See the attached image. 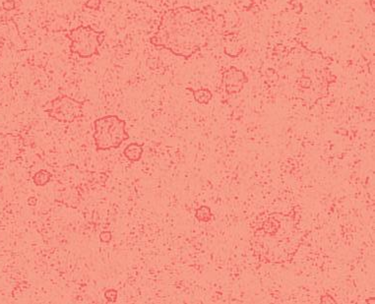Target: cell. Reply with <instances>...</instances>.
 Segmentation results:
<instances>
[{
    "label": "cell",
    "instance_id": "52a82bcc",
    "mask_svg": "<svg viewBox=\"0 0 375 304\" xmlns=\"http://www.w3.org/2000/svg\"><path fill=\"white\" fill-rule=\"evenodd\" d=\"M193 92L194 99L200 103V104H207L213 97L212 92L205 88L198 89V90H191Z\"/></svg>",
    "mask_w": 375,
    "mask_h": 304
},
{
    "label": "cell",
    "instance_id": "30bf717a",
    "mask_svg": "<svg viewBox=\"0 0 375 304\" xmlns=\"http://www.w3.org/2000/svg\"><path fill=\"white\" fill-rule=\"evenodd\" d=\"M117 297H118V292L114 288H109V289L105 290V292H104V298L108 302H115L117 300Z\"/></svg>",
    "mask_w": 375,
    "mask_h": 304
},
{
    "label": "cell",
    "instance_id": "7a4b0ae2",
    "mask_svg": "<svg viewBox=\"0 0 375 304\" xmlns=\"http://www.w3.org/2000/svg\"><path fill=\"white\" fill-rule=\"evenodd\" d=\"M126 125V121L117 115H105L95 119L93 122L95 151L118 149L123 142L129 139Z\"/></svg>",
    "mask_w": 375,
    "mask_h": 304
},
{
    "label": "cell",
    "instance_id": "4fadbf2b",
    "mask_svg": "<svg viewBox=\"0 0 375 304\" xmlns=\"http://www.w3.org/2000/svg\"><path fill=\"white\" fill-rule=\"evenodd\" d=\"M111 238H112V235H111V232H110V231H102V232H100V234H99V239H100V241H102V242H104V243H108V242H110Z\"/></svg>",
    "mask_w": 375,
    "mask_h": 304
},
{
    "label": "cell",
    "instance_id": "277c9868",
    "mask_svg": "<svg viewBox=\"0 0 375 304\" xmlns=\"http://www.w3.org/2000/svg\"><path fill=\"white\" fill-rule=\"evenodd\" d=\"M86 100L80 101L69 95L60 94L53 98L46 109L47 115L59 122L71 123L84 116V105Z\"/></svg>",
    "mask_w": 375,
    "mask_h": 304
},
{
    "label": "cell",
    "instance_id": "8992f818",
    "mask_svg": "<svg viewBox=\"0 0 375 304\" xmlns=\"http://www.w3.org/2000/svg\"><path fill=\"white\" fill-rule=\"evenodd\" d=\"M143 152V144L139 143H130L123 150V155L131 162L139 161L142 158Z\"/></svg>",
    "mask_w": 375,
    "mask_h": 304
},
{
    "label": "cell",
    "instance_id": "5b68a950",
    "mask_svg": "<svg viewBox=\"0 0 375 304\" xmlns=\"http://www.w3.org/2000/svg\"><path fill=\"white\" fill-rule=\"evenodd\" d=\"M222 82L228 93H236L242 90L244 84L247 82V77L243 71L235 67H230L223 72Z\"/></svg>",
    "mask_w": 375,
    "mask_h": 304
},
{
    "label": "cell",
    "instance_id": "8fae6325",
    "mask_svg": "<svg viewBox=\"0 0 375 304\" xmlns=\"http://www.w3.org/2000/svg\"><path fill=\"white\" fill-rule=\"evenodd\" d=\"M101 4V0H87L84 6L91 10H98Z\"/></svg>",
    "mask_w": 375,
    "mask_h": 304
},
{
    "label": "cell",
    "instance_id": "3957f363",
    "mask_svg": "<svg viewBox=\"0 0 375 304\" xmlns=\"http://www.w3.org/2000/svg\"><path fill=\"white\" fill-rule=\"evenodd\" d=\"M104 35V31H97L90 26H79L66 33L71 41V53L77 54L81 58L99 55V47L103 42Z\"/></svg>",
    "mask_w": 375,
    "mask_h": 304
},
{
    "label": "cell",
    "instance_id": "7c38bea8",
    "mask_svg": "<svg viewBox=\"0 0 375 304\" xmlns=\"http://www.w3.org/2000/svg\"><path fill=\"white\" fill-rule=\"evenodd\" d=\"M2 7L5 11H12L15 9L16 7V3L14 0H5L3 3H2Z\"/></svg>",
    "mask_w": 375,
    "mask_h": 304
},
{
    "label": "cell",
    "instance_id": "6da1fadb",
    "mask_svg": "<svg viewBox=\"0 0 375 304\" xmlns=\"http://www.w3.org/2000/svg\"><path fill=\"white\" fill-rule=\"evenodd\" d=\"M219 25L220 16L211 7L192 9L180 6L161 15L157 30L150 42L169 50L175 56L188 59L207 46Z\"/></svg>",
    "mask_w": 375,
    "mask_h": 304
},
{
    "label": "cell",
    "instance_id": "5bb4252c",
    "mask_svg": "<svg viewBox=\"0 0 375 304\" xmlns=\"http://www.w3.org/2000/svg\"><path fill=\"white\" fill-rule=\"evenodd\" d=\"M136 1H137V2H140V3H143V4H146V5H148V6L153 7V5H154L155 3H156L157 0H136Z\"/></svg>",
    "mask_w": 375,
    "mask_h": 304
},
{
    "label": "cell",
    "instance_id": "9c48e42d",
    "mask_svg": "<svg viewBox=\"0 0 375 304\" xmlns=\"http://www.w3.org/2000/svg\"><path fill=\"white\" fill-rule=\"evenodd\" d=\"M196 217L201 221H208L211 218L210 209L208 207H201L196 211Z\"/></svg>",
    "mask_w": 375,
    "mask_h": 304
},
{
    "label": "cell",
    "instance_id": "ba28073f",
    "mask_svg": "<svg viewBox=\"0 0 375 304\" xmlns=\"http://www.w3.org/2000/svg\"><path fill=\"white\" fill-rule=\"evenodd\" d=\"M52 174L46 169H40L32 176V181L36 186H45L51 180Z\"/></svg>",
    "mask_w": 375,
    "mask_h": 304
}]
</instances>
